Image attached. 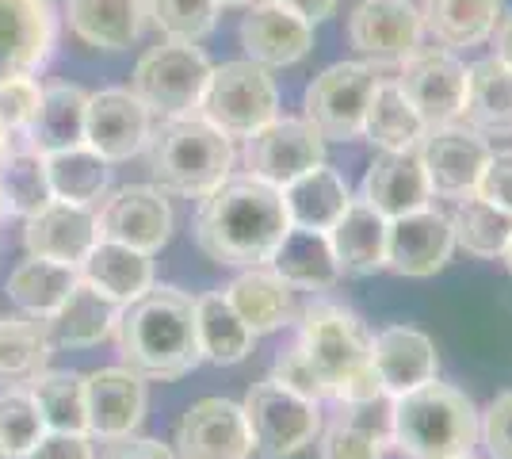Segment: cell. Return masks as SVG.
Segmentation results:
<instances>
[{
  "mask_svg": "<svg viewBox=\"0 0 512 459\" xmlns=\"http://www.w3.org/2000/svg\"><path fill=\"white\" fill-rule=\"evenodd\" d=\"M287 207L276 184L256 176H226L211 196H203L195 215V245L199 253L226 268L268 264L276 245L287 234Z\"/></svg>",
  "mask_w": 512,
  "mask_h": 459,
  "instance_id": "cell-1",
  "label": "cell"
},
{
  "mask_svg": "<svg viewBox=\"0 0 512 459\" xmlns=\"http://www.w3.org/2000/svg\"><path fill=\"white\" fill-rule=\"evenodd\" d=\"M111 341L119 349L123 368L138 372L142 379L172 383L203 364L195 337V299L180 287L153 284L134 303L119 306Z\"/></svg>",
  "mask_w": 512,
  "mask_h": 459,
  "instance_id": "cell-2",
  "label": "cell"
},
{
  "mask_svg": "<svg viewBox=\"0 0 512 459\" xmlns=\"http://www.w3.org/2000/svg\"><path fill=\"white\" fill-rule=\"evenodd\" d=\"M299 352L318 383L321 398L333 402H375L386 398L371 368V333L363 318L344 303L318 299L302 310Z\"/></svg>",
  "mask_w": 512,
  "mask_h": 459,
  "instance_id": "cell-3",
  "label": "cell"
},
{
  "mask_svg": "<svg viewBox=\"0 0 512 459\" xmlns=\"http://www.w3.org/2000/svg\"><path fill=\"white\" fill-rule=\"evenodd\" d=\"M390 444L406 459L470 456L478 444V406L459 387L428 379L390 398Z\"/></svg>",
  "mask_w": 512,
  "mask_h": 459,
  "instance_id": "cell-4",
  "label": "cell"
},
{
  "mask_svg": "<svg viewBox=\"0 0 512 459\" xmlns=\"http://www.w3.org/2000/svg\"><path fill=\"white\" fill-rule=\"evenodd\" d=\"M146 165L161 192L203 199L234 173V138L211 127L203 115L161 119L146 142Z\"/></svg>",
  "mask_w": 512,
  "mask_h": 459,
  "instance_id": "cell-5",
  "label": "cell"
},
{
  "mask_svg": "<svg viewBox=\"0 0 512 459\" xmlns=\"http://www.w3.org/2000/svg\"><path fill=\"white\" fill-rule=\"evenodd\" d=\"M211 62L195 43H165L150 46L130 77V92L150 108V115L161 119H180L195 115L203 88L211 77Z\"/></svg>",
  "mask_w": 512,
  "mask_h": 459,
  "instance_id": "cell-6",
  "label": "cell"
},
{
  "mask_svg": "<svg viewBox=\"0 0 512 459\" xmlns=\"http://www.w3.org/2000/svg\"><path fill=\"white\" fill-rule=\"evenodd\" d=\"M241 410H245V421H249L253 452L264 459L299 456L302 448H310L321 433L318 402L302 398L291 387H283L272 375L249 387Z\"/></svg>",
  "mask_w": 512,
  "mask_h": 459,
  "instance_id": "cell-7",
  "label": "cell"
},
{
  "mask_svg": "<svg viewBox=\"0 0 512 459\" xmlns=\"http://www.w3.org/2000/svg\"><path fill=\"white\" fill-rule=\"evenodd\" d=\"M195 115H203L226 138H249L279 115V88L256 62H226L211 69Z\"/></svg>",
  "mask_w": 512,
  "mask_h": 459,
  "instance_id": "cell-8",
  "label": "cell"
},
{
  "mask_svg": "<svg viewBox=\"0 0 512 459\" xmlns=\"http://www.w3.org/2000/svg\"><path fill=\"white\" fill-rule=\"evenodd\" d=\"M379 85V73L367 62H337L318 73L302 96V119L314 123L325 142H352L363 138L367 100Z\"/></svg>",
  "mask_w": 512,
  "mask_h": 459,
  "instance_id": "cell-9",
  "label": "cell"
},
{
  "mask_svg": "<svg viewBox=\"0 0 512 459\" xmlns=\"http://www.w3.org/2000/svg\"><path fill=\"white\" fill-rule=\"evenodd\" d=\"M325 161V138L306 119H272L245 138V173L264 184H291Z\"/></svg>",
  "mask_w": 512,
  "mask_h": 459,
  "instance_id": "cell-10",
  "label": "cell"
},
{
  "mask_svg": "<svg viewBox=\"0 0 512 459\" xmlns=\"http://www.w3.org/2000/svg\"><path fill=\"white\" fill-rule=\"evenodd\" d=\"M172 452L176 459H249L253 437H249L241 402H230V398L192 402L176 421Z\"/></svg>",
  "mask_w": 512,
  "mask_h": 459,
  "instance_id": "cell-11",
  "label": "cell"
},
{
  "mask_svg": "<svg viewBox=\"0 0 512 459\" xmlns=\"http://www.w3.org/2000/svg\"><path fill=\"white\" fill-rule=\"evenodd\" d=\"M394 81L425 119L428 131L459 119L463 96H467V66L451 50H413Z\"/></svg>",
  "mask_w": 512,
  "mask_h": 459,
  "instance_id": "cell-12",
  "label": "cell"
},
{
  "mask_svg": "<svg viewBox=\"0 0 512 459\" xmlns=\"http://www.w3.org/2000/svg\"><path fill=\"white\" fill-rule=\"evenodd\" d=\"M172 207L161 188L150 184H127L119 192L100 199L96 230L107 241H123L142 253H161L172 238Z\"/></svg>",
  "mask_w": 512,
  "mask_h": 459,
  "instance_id": "cell-13",
  "label": "cell"
},
{
  "mask_svg": "<svg viewBox=\"0 0 512 459\" xmlns=\"http://www.w3.org/2000/svg\"><path fill=\"white\" fill-rule=\"evenodd\" d=\"M421 165H425L428 188L440 199H467L478 192L482 169L490 161V142L470 127H432L421 138Z\"/></svg>",
  "mask_w": 512,
  "mask_h": 459,
  "instance_id": "cell-14",
  "label": "cell"
},
{
  "mask_svg": "<svg viewBox=\"0 0 512 459\" xmlns=\"http://www.w3.org/2000/svg\"><path fill=\"white\" fill-rule=\"evenodd\" d=\"M58 43L54 0H0V81L35 77Z\"/></svg>",
  "mask_w": 512,
  "mask_h": 459,
  "instance_id": "cell-15",
  "label": "cell"
},
{
  "mask_svg": "<svg viewBox=\"0 0 512 459\" xmlns=\"http://www.w3.org/2000/svg\"><path fill=\"white\" fill-rule=\"evenodd\" d=\"M153 131L150 108L130 88H100L88 96L85 111V146L115 161H130L134 153L146 150Z\"/></svg>",
  "mask_w": 512,
  "mask_h": 459,
  "instance_id": "cell-16",
  "label": "cell"
},
{
  "mask_svg": "<svg viewBox=\"0 0 512 459\" xmlns=\"http://www.w3.org/2000/svg\"><path fill=\"white\" fill-rule=\"evenodd\" d=\"M455 253V234H451V219L440 215L432 203L402 215V219H390L386 226V268L409 276V280H425L436 276Z\"/></svg>",
  "mask_w": 512,
  "mask_h": 459,
  "instance_id": "cell-17",
  "label": "cell"
},
{
  "mask_svg": "<svg viewBox=\"0 0 512 459\" xmlns=\"http://www.w3.org/2000/svg\"><path fill=\"white\" fill-rule=\"evenodd\" d=\"M425 23L413 0H363L348 20L352 46L375 62H406L421 50Z\"/></svg>",
  "mask_w": 512,
  "mask_h": 459,
  "instance_id": "cell-18",
  "label": "cell"
},
{
  "mask_svg": "<svg viewBox=\"0 0 512 459\" xmlns=\"http://www.w3.org/2000/svg\"><path fill=\"white\" fill-rule=\"evenodd\" d=\"M96 241H100L96 207H85V203L50 199L39 215L23 219V249H27V257H43V261L77 268Z\"/></svg>",
  "mask_w": 512,
  "mask_h": 459,
  "instance_id": "cell-19",
  "label": "cell"
},
{
  "mask_svg": "<svg viewBox=\"0 0 512 459\" xmlns=\"http://www.w3.org/2000/svg\"><path fill=\"white\" fill-rule=\"evenodd\" d=\"M150 406L146 379L130 368H100L85 375V414H88V437H127L142 425Z\"/></svg>",
  "mask_w": 512,
  "mask_h": 459,
  "instance_id": "cell-20",
  "label": "cell"
},
{
  "mask_svg": "<svg viewBox=\"0 0 512 459\" xmlns=\"http://www.w3.org/2000/svg\"><path fill=\"white\" fill-rule=\"evenodd\" d=\"M241 46L249 62L264 69L295 66L314 46V23H306L299 12L276 0H256L249 4V16L241 20Z\"/></svg>",
  "mask_w": 512,
  "mask_h": 459,
  "instance_id": "cell-21",
  "label": "cell"
},
{
  "mask_svg": "<svg viewBox=\"0 0 512 459\" xmlns=\"http://www.w3.org/2000/svg\"><path fill=\"white\" fill-rule=\"evenodd\" d=\"M360 199L371 203L386 222L428 207V203H432V188H428L421 153L417 150L375 153V161L367 165V176H363Z\"/></svg>",
  "mask_w": 512,
  "mask_h": 459,
  "instance_id": "cell-22",
  "label": "cell"
},
{
  "mask_svg": "<svg viewBox=\"0 0 512 459\" xmlns=\"http://www.w3.org/2000/svg\"><path fill=\"white\" fill-rule=\"evenodd\" d=\"M371 368L379 375L386 398L417 391L421 383L436 379L440 356L432 337L413 326H386L371 337Z\"/></svg>",
  "mask_w": 512,
  "mask_h": 459,
  "instance_id": "cell-23",
  "label": "cell"
},
{
  "mask_svg": "<svg viewBox=\"0 0 512 459\" xmlns=\"http://www.w3.org/2000/svg\"><path fill=\"white\" fill-rule=\"evenodd\" d=\"M341 410L318 433V459H383L390 444V398L337 402Z\"/></svg>",
  "mask_w": 512,
  "mask_h": 459,
  "instance_id": "cell-24",
  "label": "cell"
},
{
  "mask_svg": "<svg viewBox=\"0 0 512 459\" xmlns=\"http://www.w3.org/2000/svg\"><path fill=\"white\" fill-rule=\"evenodd\" d=\"M386 226L390 222L363 199H352L344 207V215L325 234L333 245V261L337 272L348 280H363L386 268Z\"/></svg>",
  "mask_w": 512,
  "mask_h": 459,
  "instance_id": "cell-25",
  "label": "cell"
},
{
  "mask_svg": "<svg viewBox=\"0 0 512 459\" xmlns=\"http://www.w3.org/2000/svg\"><path fill=\"white\" fill-rule=\"evenodd\" d=\"M77 276L81 284L100 291L107 303L127 306L153 287V257L142 249H130L123 241L100 238L88 249L85 261L77 264Z\"/></svg>",
  "mask_w": 512,
  "mask_h": 459,
  "instance_id": "cell-26",
  "label": "cell"
},
{
  "mask_svg": "<svg viewBox=\"0 0 512 459\" xmlns=\"http://www.w3.org/2000/svg\"><path fill=\"white\" fill-rule=\"evenodd\" d=\"M222 295L230 299L237 318L253 329L256 337L276 333L287 322H295V287L287 284L272 264L241 268V276H234V284Z\"/></svg>",
  "mask_w": 512,
  "mask_h": 459,
  "instance_id": "cell-27",
  "label": "cell"
},
{
  "mask_svg": "<svg viewBox=\"0 0 512 459\" xmlns=\"http://www.w3.org/2000/svg\"><path fill=\"white\" fill-rule=\"evenodd\" d=\"M459 119H467L470 131L482 138L512 134V66H505L497 54L467 69V96Z\"/></svg>",
  "mask_w": 512,
  "mask_h": 459,
  "instance_id": "cell-28",
  "label": "cell"
},
{
  "mask_svg": "<svg viewBox=\"0 0 512 459\" xmlns=\"http://www.w3.org/2000/svg\"><path fill=\"white\" fill-rule=\"evenodd\" d=\"M69 31L96 50H127L142 35V0H65Z\"/></svg>",
  "mask_w": 512,
  "mask_h": 459,
  "instance_id": "cell-29",
  "label": "cell"
},
{
  "mask_svg": "<svg viewBox=\"0 0 512 459\" xmlns=\"http://www.w3.org/2000/svg\"><path fill=\"white\" fill-rule=\"evenodd\" d=\"M119 318V306L107 303L100 291L77 280V287L65 295V303L46 318V337L54 352L58 349H96L111 337Z\"/></svg>",
  "mask_w": 512,
  "mask_h": 459,
  "instance_id": "cell-30",
  "label": "cell"
},
{
  "mask_svg": "<svg viewBox=\"0 0 512 459\" xmlns=\"http://www.w3.org/2000/svg\"><path fill=\"white\" fill-rule=\"evenodd\" d=\"M279 192H283V207H287L291 226L321 230V234L341 219L344 207L352 203V192H348L344 176L337 169H329L325 161L314 165V169H306L302 176H295L291 184H283Z\"/></svg>",
  "mask_w": 512,
  "mask_h": 459,
  "instance_id": "cell-31",
  "label": "cell"
},
{
  "mask_svg": "<svg viewBox=\"0 0 512 459\" xmlns=\"http://www.w3.org/2000/svg\"><path fill=\"white\" fill-rule=\"evenodd\" d=\"M195 337H199V356L218 368L241 364L256 341V333L237 318V310L222 291L195 295Z\"/></svg>",
  "mask_w": 512,
  "mask_h": 459,
  "instance_id": "cell-32",
  "label": "cell"
},
{
  "mask_svg": "<svg viewBox=\"0 0 512 459\" xmlns=\"http://www.w3.org/2000/svg\"><path fill=\"white\" fill-rule=\"evenodd\" d=\"M272 268L299 291H329L337 287L341 272H337V261H333V245H329V234L321 230H302V226H287L283 241L272 253Z\"/></svg>",
  "mask_w": 512,
  "mask_h": 459,
  "instance_id": "cell-33",
  "label": "cell"
},
{
  "mask_svg": "<svg viewBox=\"0 0 512 459\" xmlns=\"http://www.w3.org/2000/svg\"><path fill=\"white\" fill-rule=\"evenodd\" d=\"M85 111L88 92L81 85H50L43 88L39 115L27 131V146L39 153H58L85 146Z\"/></svg>",
  "mask_w": 512,
  "mask_h": 459,
  "instance_id": "cell-34",
  "label": "cell"
},
{
  "mask_svg": "<svg viewBox=\"0 0 512 459\" xmlns=\"http://www.w3.org/2000/svg\"><path fill=\"white\" fill-rule=\"evenodd\" d=\"M50 356L54 345L46 337L43 318H0V387H31V379L50 368Z\"/></svg>",
  "mask_w": 512,
  "mask_h": 459,
  "instance_id": "cell-35",
  "label": "cell"
},
{
  "mask_svg": "<svg viewBox=\"0 0 512 459\" xmlns=\"http://www.w3.org/2000/svg\"><path fill=\"white\" fill-rule=\"evenodd\" d=\"M425 131V119L406 100L398 81L379 77V85L367 100V115H363V138H371L379 150H417Z\"/></svg>",
  "mask_w": 512,
  "mask_h": 459,
  "instance_id": "cell-36",
  "label": "cell"
},
{
  "mask_svg": "<svg viewBox=\"0 0 512 459\" xmlns=\"http://www.w3.org/2000/svg\"><path fill=\"white\" fill-rule=\"evenodd\" d=\"M501 16V0H425L421 23L440 46L486 43Z\"/></svg>",
  "mask_w": 512,
  "mask_h": 459,
  "instance_id": "cell-37",
  "label": "cell"
},
{
  "mask_svg": "<svg viewBox=\"0 0 512 459\" xmlns=\"http://www.w3.org/2000/svg\"><path fill=\"white\" fill-rule=\"evenodd\" d=\"M77 268H69V264H58V261H43V257H27L12 268V276H8V299L20 306L23 314H31V318H50L58 306L65 303V295L77 287Z\"/></svg>",
  "mask_w": 512,
  "mask_h": 459,
  "instance_id": "cell-38",
  "label": "cell"
},
{
  "mask_svg": "<svg viewBox=\"0 0 512 459\" xmlns=\"http://www.w3.org/2000/svg\"><path fill=\"white\" fill-rule=\"evenodd\" d=\"M46 176H50V192L65 203H85L96 207L107 196L111 184V161L100 157L92 146H73V150L43 153Z\"/></svg>",
  "mask_w": 512,
  "mask_h": 459,
  "instance_id": "cell-39",
  "label": "cell"
},
{
  "mask_svg": "<svg viewBox=\"0 0 512 459\" xmlns=\"http://www.w3.org/2000/svg\"><path fill=\"white\" fill-rule=\"evenodd\" d=\"M54 199L50 192V176H46V157L31 146L8 150L0 165V219H31L39 215L46 203Z\"/></svg>",
  "mask_w": 512,
  "mask_h": 459,
  "instance_id": "cell-40",
  "label": "cell"
},
{
  "mask_svg": "<svg viewBox=\"0 0 512 459\" xmlns=\"http://www.w3.org/2000/svg\"><path fill=\"white\" fill-rule=\"evenodd\" d=\"M451 234H455V245L467 249L470 257L497 261L512 238V215L493 207L490 199L467 196L459 199V207L451 215Z\"/></svg>",
  "mask_w": 512,
  "mask_h": 459,
  "instance_id": "cell-41",
  "label": "cell"
},
{
  "mask_svg": "<svg viewBox=\"0 0 512 459\" xmlns=\"http://www.w3.org/2000/svg\"><path fill=\"white\" fill-rule=\"evenodd\" d=\"M31 398L43 414L50 433H88L85 414V375L81 372H50L31 379Z\"/></svg>",
  "mask_w": 512,
  "mask_h": 459,
  "instance_id": "cell-42",
  "label": "cell"
},
{
  "mask_svg": "<svg viewBox=\"0 0 512 459\" xmlns=\"http://www.w3.org/2000/svg\"><path fill=\"white\" fill-rule=\"evenodd\" d=\"M142 12L169 43H199L218 23V0H142Z\"/></svg>",
  "mask_w": 512,
  "mask_h": 459,
  "instance_id": "cell-43",
  "label": "cell"
},
{
  "mask_svg": "<svg viewBox=\"0 0 512 459\" xmlns=\"http://www.w3.org/2000/svg\"><path fill=\"white\" fill-rule=\"evenodd\" d=\"M43 433V414H39L31 391L0 387V448H4V456L20 459L23 452H31V444H39Z\"/></svg>",
  "mask_w": 512,
  "mask_h": 459,
  "instance_id": "cell-44",
  "label": "cell"
},
{
  "mask_svg": "<svg viewBox=\"0 0 512 459\" xmlns=\"http://www.w3.org/2000/svg\"><path fill=\"white\" fill-rule=\"evenodd\" d=\"M43 104V88L35 77H8L0 81V131H8L12 138H27L35 115Z\"/></svg>",
  "mask_w": 512,
  "mask_h": 459,
  "instance_id": "cell-45",
  "label": "cell"
},
{
  "mask_svg": "<svg viewBox=\"0 0 512 459\" xmlns=\"http://www.w3.org/2000/svg\"><path fill=\"white\" fill-rule=\"evenodd\" d=\"M478 440L486 444L490 459H512V391H501L478 414Z\"/></svg>",
  "mask_w": 512,
  "mask_h": 459,
  "instance_id": "cell-46",
  "label": "cell"
},
{
  "mask_svg": "<svg viewBox=\"0 0 512 459\" xmlns=\"http://www.w3.org/2000/svg\"><path fill=\"white\" fill-rule=\"evenodd\" d=\"M92 459H176V452L161 440L127 433V437L92 440Z\"/></svg>",
  "mask_w": 512,
  "mask_h": 459,
  "instance_id": "cell-47",
  "label": "cell"
},
{
  "mask_svg": "<svg viewBox=\"0 0 512 459\" xmlns=\"http://www.w3.org/2000/svg\"><path fill=\"white\" fill-rule=\"evenodd\" d=\"M474 196L490 199L493 207L509 211L512 215V150L490 153L486 169H482V180H478V192Z\"/></svg>",
  "mask_w": 512,
  "mask_h": 459,
  "instance_id": "cell-48",
  "label": "cell"
},
{
  "mask_svg": "<svg viewBox=\"0 0 512 459\" xmlns=\"http://www.w3.org/2000/svg\"><path fill=\"white\" fill-rule=\"evenodd\" d=\"M20 459H92V437L88 433H50L46 429L39 444H31V452Z\"/></svg>",
  "mask_w": 512,
  "mask_h": 459,
  "instance_id": "cell-49",
  "label": "cell"
},
{
  "mask_svg": "<svg viewBox=\"0 0 512 459\" xmlns=\"http://www.w3.org/2000/svg\"><path fill=\"white\" fill-rule=\"evenodd\" d=\"M272 379H279V383H283V387H291V391H299L302 398H314V402H321L318 383H314V375H310V368H306L299 345H291V349L279 352L276 368H272Z\"/></svg>",
  "mask_w": 512,
  "mask_h": 459,
  "instance_id": "cell-50",
  "label": "cell"
},
{
  "mask_svg": "<svg viewBox=\"0 0 512 459\" xmlns=\"http://www.w3.org/2000/svg\"><path fill=\"white\" fill-rule=\"evenodd\" d=\"M283 8H291V12H299L306 23H321L333 16V8H337V0H276Z\"/></svg>",
  "mask_w": 512,
  "mask_h": 459,
  "instance_id": "cell-51",
  "label": "cell"
},
{
  "mask_svg": "<svg viewBox=\"0 0 512 459\" xmlns=\"http://www.w3.org/2000/svg\"><path fill=\"white\" fill-rule=\"evenodd\" d=\"M493 54L512 66V12L509 16H497V27H493Z\"/></svg>",
  "mask_w": 512,
  "mask_h": 459,
  "instance_id": "cell-52",
  "label": "cell"
},
{
  "mask_svg": "<svg viewBox=\"0 0 512 459\" xmlns=\"http://www.w3.org/2000/svg\"><path fill=\"white\" fill-rule=\"evenodd\" d=\"M256 0H218V8H249Z\"/></svg>",
  "mask_w": 512,
  "mask_h": 459,
  "instance_id": "cell-53",
  "label": "cell"
},
{
  "mask_svg": "<svg viewBox=\"0 0 512 459\" xmlns=\"http://www.w3.org/2000/svg\"><path fill=\"white\" fill-rule=\"evenodd\" d=\"M501 261L509 264V272H512V238H509V245H505V253H501Z\"/></svg>",
  "mask_w": 512,
  "mask_h": 459,
  "instance_id": "cell-54",
  "label": "cell"
},
{
  "mask_svg": "<svg viewBox=\"0 0 512 459\" xmlns=\"http://www.w3.org/2000/svg\"><path fill=\"white\" fill-rule=\"evenodd\" d=\"M455 459H474V456H455Z\"/></svg>",
  "mask_w": 512,
  "mask_h": 459,
  "instance_id": "cell-55",
  "label": "cell"
},
{
  "mask_svg": "<svg viewBox=\"0 0 512 459\" xmlns=\"http://www.w3.org/2000/svg\"><path fill=\"white\" fill-rule=\"evenodd\" d=\"M0 459H8V456H4V448H0Z\"/></svg>",
  "mask_w": 512,
  "mask_h": 459,
  "instance_id": "cell-56",
  "label": "cell"
}]
</instances>
